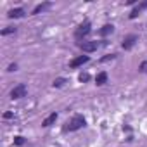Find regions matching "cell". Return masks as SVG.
Segmentation results:
<instances>
[{
    "label": "cell",
    "instance_id": "cell-1",
    "mask_svg": "<svg viewBox=\"0 0 147 147\" xmlns=\"http://www.w3.org/2000/svg\"><path fill=\"white\" fill-rule=\"evenodd\" d=\"M85 126V118L83 116H73L66 125H64V131H76V130H80V128H83Z\"/></svg>",
    "mask_w": 147,
    "mask_h": 147
},
{
    "label": "cell",
    "instance_id": "cell-2",
    "mask_svg": "<svg viewBox=\"0 0 147 147\" xmlns=\"http://www.w3.org/2000/svg\"><path fill=\"white\" fill-rule=\"evenodd\" d=\"M26 95V85H18V87H14L12 90H11V97L12 99H21V97H24Z\"/></svg>",
    "mask_w": 147,
    "mask_h": 147
},
{
    "label": "cell",
    "instance_id": "cell-3",
    "mask_svg": "<svg viewBox=\"0 0 147 147\" xmlns=\"http://www.w3.org/2000/svg\"><path fill=\"white\" fill-rule=\"evenodd\" d=\"M90 33V23L88 21H85V23H82L80 26H78V30H76V38H82V36H85V35H88Z\"/></svg>",
    "mask_w": 147,
    "mask_h": 147
},
{
    "label": "cell",
    "instance_id": "cell-4",
    "mask_svg": "<svg viewBox=\"0 0 147 147\" xmlns=\"http://www.w3.org/2000/svg\"><path fill=\"white\" fill-rule=\"evenodd\" d=\"M78 47L83 52H95L97 47H99V43L97 42H82V43H78Z\"/></svg>",
    "mask_w": 147,
    "mask_h": 147
},
{
    "label": "cell",
    "instance_id": "cell-5",
    "mask_svg": "<svg viewBox=\"0 0 147 147\" xmlns=\"http://www.w3.org/2000/svg\"><path fill=\"white\" fill-rule=\"evenodd\" d=\"M90 61V57L88 55H80V57H76V59H73L71 62H69V67H78V66H83L85 62H88Z\"/></svg>",
    "mask_w": 147,
    "mask_h": 147
},
{
    "label": "cell",
    "instance_id": "cell-6",
    "mask_svg": "<svg viewBox=\"0 0 147 147\" xmlns=\"http://www.w3.org/2000/svg\"><path fill=\"white\" fill-rule=\"evenodd\" d=\"M135 42H137V35H128V36L123 40V45H121V47H123L125 50H130V49L135 45Z\"/></svg>",
    "mask_w": 147,
    "mask_h": 147
},
{
    "label": "cell",
    "instance_id": "cell-7",
    "mask_svg": "<svg viewBox=\"0 0 147 147\" xmlns=\"http://www.w3.org/2000/svg\"><path fill=\"white\" fill-rule=\"evenodd\" d=\"M26 12H24V9H21V7H18V9H12V11H9V18L11 19H18V18H23Z\"/></svg>",
    "mask_w": 147,
    "mask_h": 147
},
{
    "label": "cell",
    "instance_id": "cell-8",
    "mask_svg": "<svg viewBox=\"0 0 147 147\" xmlns=\"http://www.w3.org/2000/svg\"><path fill=\"white\" fill-rule=\"evenodd\" d=\"M106 82H107V73H106V71L99 73V75L95 76V83H97V85H104Z\"/></svg>",
    "mask_w": 147,
    "mask_h": 147
},
{
    "label": "cell",
    "instance_id": "cell-9",
    "mask_svg": "<svg viewBox=\"0 0 147 147\" xmlns=\"http://www.w3.org/2000/svg\"><path fill=\"white\" fill-rule=\"evenodd\" d=\"M113 30H114V26L113 24H104L100 30H99V33L102 35V36H106V35H109V33H113Z\"/></svg>",
    "mask_w": 147,
    "mask_h": 147
},
{
    "label": "cell",
    "instance_id": "cell-10",
    "mask_svg": "<svg viewBox=\"0 0 147 147\" xmlns=\"http://www.w3.org/2000/svg\"><path fill=\"white\" fill-rule=\"evenodd\" d=\"M55 119H57V113H52V114H50L49 118H45V119H43L42 126H50V125H52V123H54Z\"/></svg>",
    "mask_w": 147,
    "mask_h": 147
},
{
    "label": "cell",
    "instance_id": "cell-11",
    "mask_svg": "<svg viewBox=\"0 0 147 147\" xmlns=\"http://www.w3.org/2000/svg\"><path fill=\"white\" fill-rule=\"evenodd\" d=\"M49 5H50V4H49V2H45V4H40V5H36V7H35V9H33V14H38V12H40V11H43V9H47V7H49Z\"/></svg>",
    "mask_w": 147,
    "mask_h": 147
},
{
    "label": "cell",
    "instance_id": "cell-12",
    "mask_svg": "<svg viewBox=\"0 0 147 147\" xmlns=\"http://www.w3.org/2000/svg\"><path fill=\"white\" fill-rule=\"evenodd\" d=\"M64 83H66V80H64V78H57V80L54 82V87H62Z\"/></svg>",
    "mask_w": 147,
    "mask_h": 147
},
{
    "label": "cell",
    "instance_id": "cell-13",
    "mask_svg": "<svg viewBox=\"0 0 147 147\" xmlns=\"http://www.w3.org/2000/svg\"><path fill=\"white\" fill-rule=\"evenodd\" d=\"M116 57V54H111V55H106V57H102L100 59V62H107V61H113Z\"/></svg>",
    "mask_w": 147,
    "mask_h": 147
},
{
    "label": "cell",
    "instance_id": "cell-14",
    "mask_svg": "<svg viewBox=\"0 0 147 147\" xmlns=\"http://www.w3.org/2000/svg\"><path fill=\"white\" fill-rule=\"evenodd\" d=\"M88 78H90L88 73H82V75H80V82H82V83H83V82H88Z\"/></svg>",
    "mask_w": 147,
    "mask_h": 147
},
{
    "label": "cell",
    "instance_id": "cell-15",
    "mask_svg": "<svg viewBox=\"0 0 147 147\" xmlns=\"http://www.w3.org/2000/svg\"><path fill=\"white\" fill-rule=\"evenodd\" d=\"M14 144H16V145H23V144H24V138H23V137H16V138H14Z\"/></svg>",
    "mask_w": 147,
    "mask_h": 147
},
{
    "label": "cell",
    "instance_id": "cell-16",
    "mask_svg": "<svg viewBox=\"0 0 147 147\" xmlns=\"http://www.w3.org/2000/svg\"><path fill=\"white\" fill-rule=\"evenodd\" d=\"M16 31V28H5V30H2V35H9V33H14Z\"/></svg>",
    "mask_w": 147,
    "mask_h": 147
},
{
    "label": "cell",
    "instance_id": "cell-17",
    "mask_svg": "<svg viewBox=\"0 0 147 147\" xmlns=\"http://www.w3.org/2000/svg\"><path fill=\"white\" fill-rule=\"evenodd\" d=\"M138 69H140L142 73H147V61H144V62L140 64V67H138Z\"/></svg>",
    "mask_w": 147,
    "mask_h": 147
},
{
    "label": "cell",
    "instance_id": "cell-18",
    "mask_svg": "<svg viewBox=\"0 0 147 147\" xmlns=\"http://www.w3.org/2000/svg\"><path fill=\"white\" fill-rule=\"evenodd\" d=\"M16 69H18V64H11V66H9V69H7V71H16Z\"/></svg>",
    "mask_w": 147,
    "mask_h": 147
},
{
    "label": "cell",
    "instance_id": "cell-19",
    "mask_svg": "<svg viewBox=\"0 0 147 147\" xmlns=\"http://www.w3.org/2000/svg\"><path fill=\"white\" fill-rule=\"evenodd\" d=\"M4 118H5V119H9V118H12V113H5V114H4Z\"/></svg>",
    "mask_w": 147,
    "mask_h": 147
}]
</instances>
